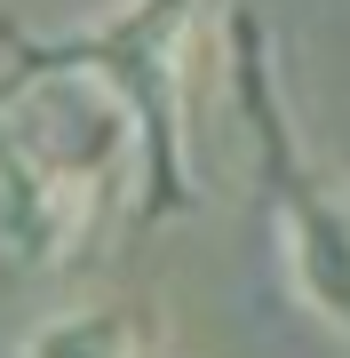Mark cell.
Segmentation results:
<instances>
[{"label": "cell", "instance_id": "obj_1", "mask_svg": "<svg viewBox=\"0 0 350 358\" xmlns=\"http://www.w3.org/2000/svg\"><path fill=\"white\" fill-rule=\"evenodd\" d=\"M56 239H64V183H48L0 136V247L8 255H48Z\"/></svg>", "mask_w": 350, "mask_h": 358}, {"label": "cell", "instance_id": "obj_2", "mask_svg": "<svg viewBox=\"0 0 350 358\" xmlns=\"http://www.w3.org/2000/svg\"><path fill=\"white\" fill-rule=\"evenodd\" d=\"M295 279L350 327V215H295Z\"/></svg>", "mask_w": 350, "mask_h": 358}, {"label": "cell", "instance_id": "obj_3", "mask_svg": "<svg viewBox=\"0 0 350 358\" xmlns=\"http://www.w3.org/2000/svg\"><path fill=\"white\" fill-rule=\"evenodd\" d=\"M24 358H143L128 319H112V310H72V319H48L24 343Z\"/></svg>", "mask_w": 350, "mask_h": 358}]
</instances>
